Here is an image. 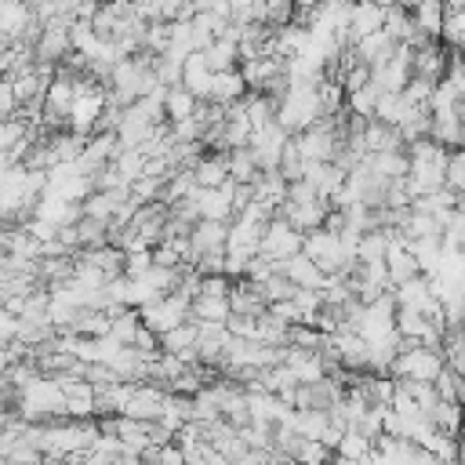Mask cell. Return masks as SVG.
Listing matches in <instances>:
<instances>
[{
    "instance_id": "obj_8",
    "label": "cell",
    "mask_w": 465,
    "mask_h": 465,
    "mask_svg": "<svg viewBox=\"0 0 465 465\" xmlns=\"http://www.w3.org/2000/svg\"><path fill=\"white\" fill-rule=\"evenodd\" d=\"M189 316L203 320V323H225L232 316V302H229V294H196L189 305Z\"/></svg>"
},
{
    "instance_id": "obj_6",
    "label": "cell",
    "mask_w": 465,
    "mask_h": 465,
    "mask_svg": "<svg viewBox=\"0 0 465 465\" xmlns=\"http://www.w3.org/2000/svg\"><path fill=\"white\" fill-rule=\"evenodd\" d=\"M363 142H367V153H389V149H403V134L396 124H385L378 116H367L363 120Z\"/></svg>"
},
{
    "instance_id": "obj_12",
    "label": "cell",
    "mask_w": 465,
    "mask_h": 465,
    "mask_svg": "<svg viewBox=\"0 0 465 465\" xmlns=\"http://www.w3.org/2000/svg\"><path fill=\"white\" fill-rule=\"evenodd\" d=\"M411 15H414V22H418V29H421L425 36H436V40H440L443 15H447L443 0H418V4L411 7Z\"/></svg>"
},
{
    "instance_id": "obj_2",
    "label": "cell",
    "mask_w": 465,
    "mask_h": 465,
    "mask_svg": "<svg viewBox=\"0 0 465 465\" xmlns=\"http://www.w3.org/2000/svg\"><path fill=\"white\" fill-rule=\"evenodd\" d=\"M327 207H331V200H323V196H312V200H283V203L276 207V214L287 218L298 232H309V229L323 225Z\"/></svg>"
},
{
    "instance_id": "obj_13",
    "label": "cell",
    "mask_w": 465,
    "mask_h": 465,
    "mask_svg": "<svg viewBox=\"0 0 465 465\" xmlns=\"http://www.w3.org/2000/svg\"><path fill=\"white\" fill-rule=\"evenodd\" d=\"M254 174H258V163H254L251 145H232L229 149V178L232 182H251Z\"/></svg>"
},
{
    "instance_id": "obj_1",
    "label": "cell",
    "mask_w": 465,
    "mask_h": 465,
    "mask_svg": "<svg viewBox=\"0 0 465 465\" xmlns=\"http://www.w3.org/2000/svg\"><path fill=\"white\" fill-rule=\"evenodd\" d=\"M258 251H262L265 258H272V262H283V258H291V254L302 251V232H298L287 218L272 214V218L265 222V229H262Z\"/></svg>"
},
{
    "instance_id": "obj_7",
    "label": "cell",
    "mask_w": 465,
    "mask_h": 465,
    "mask_svg": "<svg viewBox=\"0 0 465 465\" xmlns=\"http://www.w3.org/2000/svg\"><path fill=\"white\" fill-rule=\"evenodd\" d=\"M243 94H247V80H243L240 65H236V69H222V73L211 76V91H207L211 102L229 105V102H236V98H243Z\"/></svg>"
},
{
    "instance_id": "obj_5",
    "label": "cell",
    "mask_w": 465,
    "mask_h": 465,
    "mask_svg": "<svg viewBox=\"0 0 465 465\" xmlns=\"http://www.w3.org/2000/svg\"><path fill=\"white\" fill-rule=\"evenodd\" d=\"M356 54H360L363 65L378 69V65H385V62L396 54V40H392L385 29H374V33H367V36L356 40Z\"/></svg>"
},
{
    "instance_id": "obj_11",
    "label": "cell",
    "mask_w": 465,
    "mask_h": 465,
    "mask_svg": "<svg viewBox=\"0 0 465 465\" xmlns=\"http://www.w3.org/2000/svg\"><path fill=\"white\" fill-rule=\"evenodd\" d=\"M196 102H200V98H196L185 84L163 87V116H167V120H185V116H193Z\"/></svg>"
},
{
    "instance_id": "obj_9",
    "label": "cell",
    "mask_w": 465,
    "mask_h": 465,
    "mask_svg": "<svg viewBox=\"0 0 465 465\" xmlns=\"http://www.w3.org/2000/svg\"><path fill=\"white\" fill-rule=\"evenodd\" d=\"M200 54H203V62H207L211 73H222V69H236L240 65V44L229 40V36H214Z\"/></svg>"
},
{
    "instance_id": "obj_4",
    "label": "cell",
    "mask_w": 465,
    "mask_h": 465,
    "mask_svg": "<svg viewBox=\"0 0 465 465\" xmlns=\"http://www.w3.org/2000/svg\"><path fill=\"white\" fill-rule=\"evenodd\" d=\"M280 269H283V276L294 283V287H312V291H323V283H327V272L305 254V251H298V254H291V258H283L280 262Z\"/></svg>"
},
{
    "instance_id": "obj_18",
    "label": "cell",
    "mask_w": 465,
    "mask_h": 465,
    "mask_svg": "<svg viewBox=\"0 0 465 465\" xmlns=\"http://www.w3.org/2000/svg\"><path fill=\"white\" fill-rule=\"evenodd\" d=\"M458 211L465 214V193H458Z\"/></svg>"
},
{
    "instance_id": "obj_10",
    "label": "cell",
    "mask_w": 465,
    "mask_h": 465,
    "mask_svg": "<svg viewBox=\"0 0 465 465\" xmlns=\"http://www.w3.org/2000/svg\"><path fill=\"white\" fill-rule=\"evenodd\" d=\"M211 69H207V62H203V54L200 51H189L185 54V65H182V84L196 94V98H207V91H211Z\"/></svg>"
},
{
    "instance_id": "obj_17",
    "label": "cell",
    "mask_w": 465,
    "mask_h": 465,
    "mask_svg": "<svg viewBox=\"0 0 465 465\" xmlns=\"http://www.w3.org/2000/svg\"><path fill=\"white\" fill-rule=\"evenodd\" d=\"M15 105H18L15 87H11V80H7V76H0V120H4V116H11V113H15Z\"/></svg>"
},
{
    "instance_id": "obj_3",
    "label": "cell",
    "mask_w": 465,
    "mask_h": 465,
    "mask_svg": "<svg viewBox=\"0 0 465 465\" xmlns=\"http://www.w3.org/2000/svg\"><path fill=\"white\" fill-rule=\"evenodd\" d=\"M381 22H385V7H381L378 0H356V4H352V15H349V25H345L341 44H356L360 36H367V33L381 29Z\"/></svg>"
},
{
    "instance_id": "obj_14",
    "label": "cell",
    "mask_w": 465,
    "mask_h": 465,
    "mask_svg": "<svg viewBox=\"0 0 465 465\" xmlns=\"http://www.w3.org/2000/svg\"><path fill=\"white\" fill-rule=\"evenodd\" d=\"M374 450V440H367L360 429H345L341 440L334 443V458H367Z\"/></svg>"
},
{
    "instance_id": "obj_15",
    "label": "cell",
    "mask_w": 465,
    "mask_h": 465,
    "mask_svg": "<svg viewBox=\"0 0 465 465\" xmlns=\"http://www.w3.org/2000/svg\"><path fill=\"white\" fill-rule=\"evenodd\" d=\"M276 171L287 178V182H294V178H302V171H305V156H302V149H298V142H294V134L283 142V149H280V160H276Z\"/></svg>"
},
{
    "instance_id": "obj_16",
    "label": "cell",
    "mask_w": 465,
    "mask_h": 465,
    "mask_svg": "<svg viewBox=\"0 0 465 465\" xmlns=\"http://www.w3.org/2000/svg\"><path fill=\"white\" fill-rule=\"evenodd\" d=\"M443 182L454 193H465V145H450L447 163H443Z\"/></svg>"
}]
</instances>
